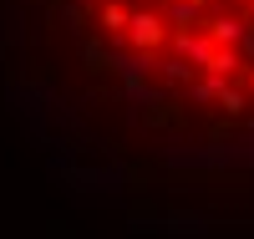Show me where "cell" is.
<instances>
[{"label":"cell","instance_id":"6da1fadb","mask_svg":"<svg viewBox=\"0 0 254 239\" xmlns=\"http://www.w3.org/2000/svg\"><path fill=\"white\" fill-rule=\"evenodd\" d=\"M76 92L142 127L254 117V0H31Z\"/></svg>","mask_w":254,"mask_h":239}]
</instances>
